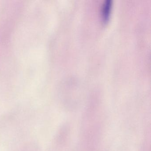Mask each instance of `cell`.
I'll return each instance as SVG.
<instances>
[{
  "label": "cell",
  "instance_id": "obj_1",
  "mask_svg": "<svg viewBox=\"0 0 151 151\" xmlns=\"http://www.w3.org/2000/svg\"><path fill=\"white\" fill-rule=\"evenodd\" d=\"M112 1L111 0H106L102 5L101 15L104 22H107L110 16L112 9Z\"/></svg>",
  "mask_w": 151,
  "mask_h": 151
}]
</instances>
